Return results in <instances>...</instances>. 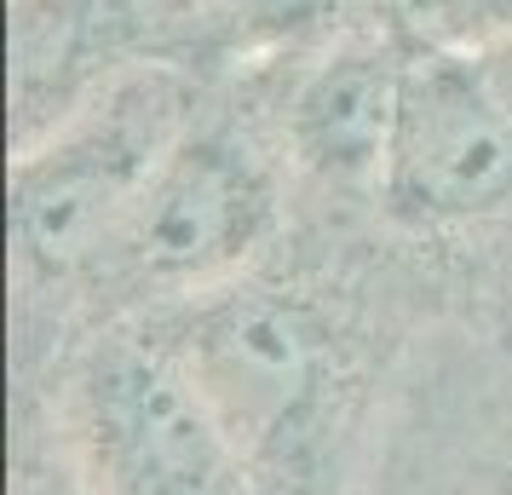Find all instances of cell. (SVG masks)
<instances>
[{
  "label": "cell",
  "mask_w": 512,
  "mask_h": 495,
  "mask_svg": "<svg viewBox=\"0 0 512 495\" xmlns=\"http://www.w3.org/2000/svg\"><path fill=\"white\" fill-rule=\"evenodd\" d=\"M277 231V173L225 121L185 127L127 208L104 271L144 294H208L242 277V265Z\"/></svg>",
  "instance_id": "3957f363"
},
{
  "label": "cell",
  "mask_w": 512,
  "mask_h": 495,
  "mask_svg": "<svg viewBox=\"0 0 512 495\" xmlns=\"http://www.w3.org/2000/svg\"><path fill=\"white\" fill-rule=\"evenodd\" d=\"M409 18L438 52H478L512 35V0H409Z\"/></svg>",
  "instance_id": "52a82bcc"
},
{
  "label": "cell",
  "mask_w": 512,
  "mask_h": 495,
  "mask_svg": "<svg viewBox=\"0 0 512 495\" xmlns=\"http://www.w3.org/2000/svg\"><path fill=\"white\" fill-rule=\"evenodd\" d=\"M150 329L185 363V375L202 386V398L248 461L277 449L317 398V329L294 300H277L271 288L225 283L190 294Z\"/></svg>",
  "instance_id": "277c9868"
},
{
  "label": "cell",
  "mask_w": 512,
  "mask_h": 495,
  "mask_svg": "<svg viewBox=\"0 0 512 495\" xmlns=\"http://www.w3.org/2000/svg\"><path fill=\"white\" fill-rule=\"evenodd\" d=\"M70 438L98 495H254V461L150 323L75 369Z\"/></svg>",
  "instance_id": "7a4b0ae2"
},
{
  "label": "cell",
  "mask_w": 512,
  "mask_h": 495,
  "mask_svg": "<svg viewBox=\"0 0 512 495\" xmlns=\"http://www.w3.org/2000/svg\"><path fill=\"white\" fill-rule=\"evenodd\" d=\"M231 6L242 18H254V24H294L311 0H231Z\"/></svg>",
  "instance_id": "9c48e42d"
},
{
  "label": "cell",
  "mask_w": 512,
  "mask_h": 495,
  "mask_svg": "<svg viewBox=\"0 0 512 495\" xmlns=\"http://www.w3.org/2000/svg\"><path fill=\"white\" fill-rule=\"evenodd\" d=\"M190 127V93L167 70L104 81L52 133L12 156V236L41 277L104 265L127 208Z\"/></svg>",
  "instance_id": "6da1fadb"
},
{
  "label": "cell",
  "mask_w": 512,
  "mask_h": 495,
  "mask_svg": "<svg viewBox=\"0 0 512 495\" xmlns=\"http://www.w3.org/2000/svg\"><path fill=\"white\" fill-rule=\"evenodd\" d=\"M466 64L478 70V81H484V93L501 104V116L512 121V35H501V41H489V47L466 52Z\"/></svg>",
  "instance_id": "ba28073f"
},
{
  "label": "cell",
  "mask_w": 512,
  "mask_h": 495,
  "mask_svg": "<svg viewBox=\"0 0 512 495\" xmlns=\"http://www.w3.org/2000/svg\"><path fill=\"white\" fill-rule=\"evenodd\" d=\"M380 202L392 219L443 231L512 208V121L484 93L466 52H426L409 64Z\"/></svg>",
  "instance_id": "5b68a950"
},
{
  "label": "cell",
  "mask_w": 512,
  "mask_h": 495,
  "mask_svg": "<svg viewBox=\"0 0 512 495\" xmlns=\"http://www.w3.org/2000/svg\"><path fill=\"white\" fill-rule=\"evenodd\" d=\"M409 64L415 58H403L392 41H374V35H351L340 47H328L288 98L294 162L317 173L323 185L380 190L397 116H403Z\"/></svg>",
  "instance_id": "8992f818"
}]
</instances>
